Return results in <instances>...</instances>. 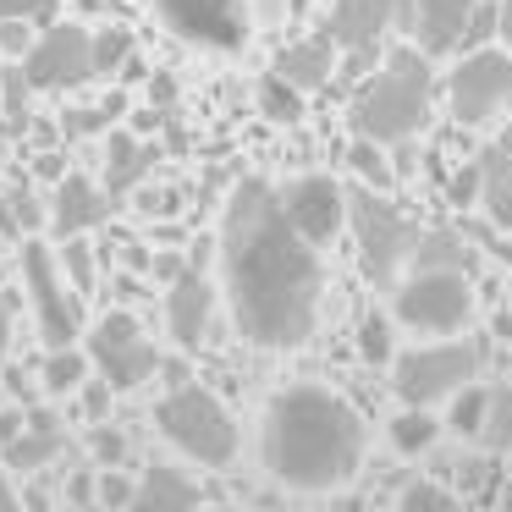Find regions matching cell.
<instances>
[{"mask_svg":"<svg viewBox=\"0 0 512 512\" xmlns=\"http://www.w3.org/2000/svg\"><path fill=\"white\" fill-rule=\"evenodd\" d=\"M105 215H111V193L100 188V182H89L83 171H67L56 188V204H50V221H56L61 237H78V232H94V226H105Z\"/></svg>","mask_w":512,"mask_h":512,"instance_id":"cell-15","label":"cell"},{"mask_svg":"<svg viewBox=\"0 0 512 512\" xmlns=\"http://www.w3.org/2000/svg\"><path fill=\"white\" fill-rule=\"evenodd\" d=\"M28 45H34V34H28V17H0V50H6V56H23Z\"/></svg>","mask_w":512,"mask_h":512,"instance_id":"cell-38","label":"cell"},{"mask_svg":"<svg viewBox=\"0 0 512 512\" xmlns=\"http://www.w3.org/2000/svg\"><path fill=\"white\" fill-rule=\"evenodd\" d=\"M17 507V490H12V479H6V463H0V512H12Z\"/></svg>","mask_w":512,"mask_h":512,"instance_id":"cell-50","label":"cell"},{"mask_svg":"<svg viewBox=\"0 0 512 512\" xmlns=\"http://www.w3.org/2000/svg\"><path fill=\"white\" fill-rule=\"evenodd\" d=\"M39 380H45V391H78L83 380H89V364H83L72 347H50V358H45V369H39Z\"/></svg>","mask_w":512,"mask_h":512,"instance_id":"cell-28","label":"cell"},{"mask_svg":"<svg viewBox=\"0 0 512 512\" xmlns=\"http://www.w3.org/2000/svg\"><path fill=\"white\" fill-rule=\"evenodd\" d=\"M155 17L199 50L232 56L248 45V0H155Z\"/></svg>","mask_w":512,"mask_h":512,"instance_id":"cell-10","label":"cell"},{"mask_svg":"<svg viewBox=\"0 0 512 512\" xmlns=\"http://www.w3.org/2000/svg\"><path fill=\"white\" fill-rule=\"evenodd\" d=\"M28 78H23V67H6L0 72V116H6V127L12 133H23L28 127Z\"/></svg>","mask_w":512,"mask_h":512,"instance_id":"cell-29","label":"cell"},{"mask_svg":"<svg viewBox=\"0 0 512 512\" xmlns=\"http://www.w3.org/2000/svg\"><path fill=\"white\" fill-rule=\"evenodd\" d=\"M397 320L424 336H457L474 320V287L463 270H413L397 292Z\"/></svg>","mask_w":512,"mask_h":512,"instance_id":"cell-6","label":"cell"},{"mask_svg":"<svg viewBox=\"0 0 512 512\" xmlns=\"http://www.w3.org/2000/svg\"><path fill=\"white\" fill-rule=\"evenodd\" d=\"M496 149H501V155H507V160H512V122H507V127H501V138H496Z\"/></svg>","mask_w":512,"mask_h":512,"instance_id":"cell-51","label":"cell"},{"mask_svg":"<svg viewBox=\"0 0 512 512\" xmlns=\"http://www.w3.org/2000/svg\"><path fill=\"white\" fill-rule=\"evenodd\" d=\"M276 72L292 83V89L314 94V89H331V72H336V39L331 34H314V39H298L276 56Z\"/></svg>","mask_w":512,"mask_h":512,"instance_id":"cell-18","label":"cell"},{"mask_svg":"<svg viewBox=\"0 0 512 512\" xmlns=\"http://www.w3.org/2000/svg\"><path fill=\"white\" fill-rule=\"evenodd\" d=\"M380 149H386V144H375V138H358V144H353V171L369 182V188H391V182H397V171L386 166Z\"/></svg>","mask_w":512,"mask_h":512,"instance_id":"cell-31","label":"cell"},{"mask_svg":"<svg viewBox=\"0 0 512 512\" xmlns=\"http://www.w3.org/2000/svg\"><path fill=\"white\" fill-rule=\"evenodd\" d=\"M479 364H485V353H479L474 342H452V336H441V342L430 347H413V353L397 358V397L413 402V408H435L441 397H452L457 386H468V380L479 375Z\"/></svg>","mask_w":512,"mask_h":512,"instance_id":"cell-7","label":"cell"},{"mask_svg":"<svg viewBox=\"0 0 512 512\" xmlns=\"http://www.w3.org/2000/svg\"><path fill=\"white\" fill-rule=\"evenodd\" d=\"M358 353H364V364H375V369L397 358V342H391L386 314H364V325H358Z\"/></svg>","mask_w":512,"mask_h":512,"instance_id":"cell-30","label":"cell"},{"mask_svg":"<svg viewBox=\"0 0 512 512\" xmlns=\"http://www.w3.org/2000/svg\"><path fill=\"white\" fill-rule=\"evenodd\" d=\"M479 204H485V221L512 232V160L501 149L479 155Z\"/></svg>","mask_w":512,"mask_h":512,"instance_id":"cell-21","label":"cell"},{"mask_svg":"<svg viewBox=\"0 0 512 512\" xmlns=\"http://www.w3.org/2000/svg\"><path fill=\"white\" fill-rule=\"evenodd\" d=\"M287 6H292V12H309V0H287Z\"/></svg>","mask_w":512,"mask_h":512,"instance_id":"cell-52","label":"cell"},{"mask_svg":"<svg viewBox=\"0 0 512 512\" xmlns=\"http://www.w3.org/2000/svg\"><path fill=\"white\" fill-rule=\"evenodd\" d=\"M259 463L287 490L325 496L347 485L364 463V419L331 386H309V380L287 386L270 397L259 424Z\"/></svg>","mask_w":512,"mask_h":512,"instance_id":"cell-2","label":"cell"},{"mask_svg":"<svg viewBox=\"0 0 512 512\" xmlns=\"http://www.w3.org/2000/svg\"><path fill=\"white\" fill-rule=\"evenodd\" d=\"M446 193H452V204H479V160H468V166L452 177Z\"/></svg>","mask_w":512,"mask_h":512,"instance_id":"cell-40","label":"cell"},{"mask_svg":"<svg viewBox=\"0 0 512 512\" xmlns=\"http://www.w3.org/2000/svg\"><path fill=\"white\" fill-rule=\"evenodd\" d=\"M347 215H353L358 259H364L369 281H375V287H391V281H397V270L408 265L419 226L408 221V210H402V204L386 199V188H369V182L347 193Z\"/></svg>","mask_w":512,"mask_h":512,"instance_id":"cell-5","label":"cell"},{"mask_svg":"<svg viewBox=\"0 0 512 512\" xmlns=\"http://www.w3.org/2000/svg\"><path fill=\"white\" fill-rule=\"evenodd\" d=\"M479 441H485L490 452H512V386H490V391H485Z\"/></svg>","mask_w":512,"mask_h":512,"instance_id":"cell-24","label":"cell"},{"mask_svg":"<svg viewBox=\"0 0 512 512\" xmlns=\"http://www.w3.org/2000/svg\"><path fill=\"white\" fill-rule=\"evenodd\" d=\"M496 34L507 39V50H512V0H501V6H496Z\"/></svg>","mask_w":512,"mask_h":512,"instance_id":"cell-47","label":"cell"},{"mask_svg":"<svg viewBox=\"0 0 512 512\" xmlns=\"http://www.w3.org/2000/svg\"><path fill=\"white\" fill-rule=\"evenodd\" d=\"M61 254H67L72 287H83V292H89V287H94V254H89V243H83V232H78V237H67V248H61Z\"/></svg>","mask_w":512,"mask_h":512,"instance_id":"cell-36","label":"cell"},{"mask_svg":"<svg viewBox=\"0 0 512 512\" xmlns=\"http://www.w3.org/2000/svg\"><path fill=\"white\" fill-rule=\"evenodd\" d=\"M402 0H336L331 6V39L342 50H375L386 39Z\"/></svg>","mask_w":512,"mask_h":512,"instance_id":"cell-16","label":"cell"},{"mask_svg":"<svg viewBox=\"0 0 512 512\" xmlns=\"http://www.w3.org/2000/svg\"><path fill=\"white\" fill-rule=\"evenodd\" d=\"M276 199H281V210H287V221L298 226L314 248L331 243L347 221V193H342V182H331V177H298V182H287Z\"/></svg>","mask_w":512,"mask_h":512,"instance_id":"cell-13","label":"cell"},{"mask_svg":"<svg viewBox=\"0 0 512 512\" xmlns=\"http://www.w3.org/2000/svg\"><path fill=\"white\" fill-rule=\"evenodd\" d=\"M435 435H441V419H435L430 408H413V402H408V413H397V424H391V446H397V452H424Z\"/></svg>","mask_w":512,"mask_h":512,"instance_id":"cell-25","label":"cell"},{"mask_svg":"<svg viewBox=\"0 0 512 512\" xmlns=\"http://www.w3.org/2000/svg\"><path fill=\"white\" fill-rule=\"evenodd\" d=\"M397 507L402 512H452L457 507V496L446 485H435V479H419V485H408L397 496Z\"/></svg>","mask_w":512,"mask_h":512,"instance_id":"cell-33","label":"cell"},{"mask_svg":"<svg viewBox=\"0 0 512 512\" xmlns=\"http://www.w3.org/2000/svg\"><path fill=\"white\" fill-rule=\"evenodd\" d=\"M127 56H133V34H127V28L105 23V28H94V34H89V61H94V78H100V72H116Z\"/></svg>","mask_w":512,"mask_h":512,"instance_id":"cell-27","label":"cell"},{"mask_svg":"<svg viewBox=\"0 0 512 512\" xmlns=\"http://www.w3.org/2000/svg\"><path fill=\"white\" fill-rule=\"evenodd\" d=\"M413 270H468V243L452 226H430V232L413 237Z\"/></svg>","mask_w":512,"mask_h":512,"instance_id":"cell-23","label":"cell"},{"mask_svg":"<svg viewBox=\"0 0 512 512\" xmlns=\"http://www.w3.org/2000/svg\"><path fill=\"white\" fill-rule=\"evenodd\" d=\"M12 320H17V309H12V298L0 292V358L12 353Z\"/></svg>","mask_w":512,"mask_h":512,"instance_id":"cell-41","label":"cell"},{"mask_svg":"<svg viewBox=\"0 0 512 512\" xmlns=\"http://www.w3.org/2000/svg\"><path fill=\"white\" fill-rule=\"evenodd\" d=\"M83 413H89V424L111 419V380H89V386H83Z\"/></svg>","mask_w":512,"mask_h":512,"instance_id":"cell-39","label":"cell"},{"mask_svg":"<svg viewBox=\"0 0 512 512\" xmlns=\"http://www.w3.org/2000/svg\"><path fill=\"white\" fill-rule=\"evenodd\" d=\"M468 17L474 0H413V34H419L424 56H446L468 39Z\"/></svg>","mask_w":512,"mask_h":512,"instance_id":"cell-17","label":"cell"},{"mask_svg":"<svg viewBox=\"0 0 512 512\" xmlns=\"http://www.w3.org/2000/svg\"><path fill=\"white\" fill-rule=\"evenodd\" d=\"M89 446H94V457H100L105 468L127 463V435L116 430L111 419H94V430H89Z\"/></svg>","mask_w":512,"mask_h":512,"instance_id":"cell-34","label":"cell"},{"mask_svg":"<svg viewBox=\"0 0 512 512\" xmlns=\"http://www.w3.org/2000/svg\"><path fill=\"white\" fill-rule=\"evenodd\" d=\"M149 270H155L160 281H171V276L182 270V259H177V254H160V259H149Z\"/></svg>","mask_w":512,"mask_h":512,"instance_id":"cell-45","label":"cell"},{"mask_svg":"<svg viewBox=\"0 0 512 512\" xmlns=\"http://www.w3.org/2000/svg\"><path fill=\"white\" fill-rule=\"evenodd\" d=\"M17 430H23V413H17V408H6V413H0V446L12 441Z\"/></svg>","mask_w":512,"mask_h":512,"instance_id":"cell-46","label":"cell"},{"mask_svg":"<svg viewBox=\"0 0 512 512\" xmlns=\"http://www.w3.org/2000/svg\"><path fill=\"white\" fill-rule=\"evenodd\" d=\"M67 501H72V507H83V501H94V479H89V474H72V485H67Z\"/></svg>","mask_w":512,"mask_h":512,"instance_id":"cell-44","label":"cell"},{"mask_svg":"<svg viewBox=\"0 0 512 512\" xmlns=\"http://www.w3.org/2000/svg\"><path fill=\"white\" fill-rule=\"evenodd\" d=\"M430 56L424 50H391L375 72H369L364 94L353 105V133L375 138V144H408L424 122H430Z\"/></svg>","mask_w":512,"mask_h":512,"instance_id":"cell-3","label":"cell"},{"mask_svg":"<svg viewBox=\"0 0 512 512\" xmlns=\"http://www.w3.org/2000/svg\"><path fill=\"white\" fill-rule=\"evenodd\" d=\"M6 204H12V215H17V226H23V232H34V226L45 221V204H39V199H34V193H28V188L6 193Z\"/></svg>","mask_w":512,"mask_h":512,"instance_id":"cell-37","label":"cell"},{"mask_svg":"<svg viewBox=\"0 0 512 512\" xmlns=\"http://www.w3.org/2000/svg\"><path fill=\"white\" fill-rule=\"evenodd\" d=\"M133 490H138V485L122 474V463H116V468H105V474H100L94 501H105V507H133Z\"/></svg>","mask_w":512,"mask_h":512,"instance_id":"cell-35","label":"cell"},{"mask_svg":"<svg viewBox=\"0 0 512 512\" xmlns=\"http://www.w3.org/2000/svg\"><path fill=\"white\" fill-rule=\"evenodd\" d=\"M479 419H485V386H457L452 391V430L457 435H479Z\"/></svg>","mask_w":512,"mask_h":512,"instance_id":"cell-32","label":"cell"},{"mask_svg":"<svg viewBox=\"0 0 512 512\" xmlns=\"http://www.w3.org/2000/svg\"><path fill=\"white\" fill-rule=\"evenodd\" d=\"M199 501H204V490L171 463H144V485L133 490L138 512H193Z\"/></svg>","mask_w":512,"mask_h":512,"instance_id":"cell-19","label":"cell"},{"mask_svg":"<svg viewBox=\"0 0 512 512\" xmlns=\"http://www.w3.org/2000/svg\"><path fill=\"white\" fill-rule=\"evenodd\" d=\"M23 78L34 94H56V89H78L94 78L89 61V28L78 23H50L34 45L23 50Z\"/></svg>","mask_w":512,"mask_h":512,"instance_id":"cell-11","label":"cell"},{"mask_svg":"<svg viewBox=\"0 0 512 512\" xmlns=\"http://www.w3.org/2000/svg\"><path fill=\"white\" fill-rule=\"evenodd\" d=\"M210 314H215L210 276L199 265H182L166 281V331L177 336V347H199L204 331H210Z\"/></svg>","mask_w":512,"mask_h":512,"instance_id":"cell-14","label":"cell"},{"mask_svg":"<svg viewBox=\"0 0 512 512\" xmlns=\"http://www.w3.org/2000/svg\"><path fill=\"white\" fill-rule=\"evenodd\" d=\"M89 353H94V369H100V380H111V391H138L144 380H155V369H160L155 342L144 336L138 314H127V309L105 314V320L94 325Z\"/></svg>","mask_w":512,"mask_h":512,"instance_id":"cell-8","label":"cell"},{"mask_svg":"<svg viewBox=\"0 0 512 512\" xmlns=\"http://www.w3.org/2000/svg\"><path fill=\"white\" fill-rule=\"evenodd\" d=\"M56 452H61V430H56V419H50V413H34V419H28L12 441L0 446L6 468H17V474H39V468H45Z\"/></svg>","mask_w":512,"mask_h":512,"instance_id":"cell-20","label":"cell"},{"mask_svg":"<svg viewBox=\"0 0 512 512\" xmlns=\"http://www.w3.org/2000/svg\"><path fill=\"white\" fill-rule=\"evenodd\" d=\"M254 100H259V111H265L270 122H298V116H303V89H292L281 72H270V78L259 83Z\"/></svg>","mask_w":512,"mask_h":512,"instance_id":"cell-26","label":"cell"},{"mask_svg":"<svg viewBox=\"0 0 512 512\" xmlns=\"http://www.w3.org/2000/svg\"><path fill=\"white\" fill-rule=\"evenodd\" d=\"M100 122H105L100 111H67V133H72V138H78V133H94Z\"/></svg>","mask_w":512,"mask_h":512,"instance_id":"cell-43","label":"cell"},{"mask_svg":"<svg viewBox=\"0 0 512 512\" xmlns=\"http://www.w3.org/2000/svg\"><path fill=\"white\" fill-rule=\"evenodd\" d=\"M23 287H28V303H34L39 342L72 347V336H78V303H72L67 281H61V265L45 254V243L23 248Z\"/></svg>","mask_w":512,"mask_h":512,"instance_id":"cell-12","label":"cell"},{"mask_svg":"<svg viewBox=\"0 0 512 512\" xmlns=\"http://www.w3.org/2000/svg\"><path fill=\"white\" fill-rule=\"evenodd\" d=\"M446 100H452V116L463 127H485L512 100V56L507 50H468L452 67Z\"/></svg>","mask_w":512,"mask_h":512,"instance_id":"cell-9","label":"cell"},{"mask_svg":"<svg viewBox=\"0 0 512 512\" xmlns=\"http://www.w3.org/2000/svg\"><path fill=\"white\" fill-rule=\"evenodd\" d=\"M155 430L166 446H177L182 457H193V463H204V468H226L237 457L232 408H226L215 391L188 386V380H177V386L155 402Z\"/></svg>","mask_w":512,"mask_h":512,"instance_id":"cell-4","label":"cell"},{"mask_svg":"<svg viewBox=\"0 0 512 512\" xmlns=\"http://www.w3.org/2000/svg\"><path fill=\"white\" fill-rule=\"evenodd\" d=\"M149 155H155V149H149L144 138L116 133V138H111V160H105V193L138 188V182H144V171H149Z\"/></svg>","mask_w":512,"mask_h":512,"instance_id":"cell-22","label":"cell"},{"mask_svg":"<svg viewBox=\"0 0 512 512\" xmlns=\"http://www.w3.org/2000/svg\"><path fill=\"white\" fill-rule=\"evenodd\" d=\"M122 259H127L133 270H149V248H144V243H122Z\"/></svg>","mask_w":512,"mask_h":512,"instance_id":"cell-48","label":"cell"},{"mask_svg":"<svg viewBox=\"0 0 512 512\" xmlns=\"http://www.w3.org/2000/svg\"><path fill=\"white\" fill-rule=\"evenodd\" d=\"M0 237H23V226H17V215H12L6 199H0Z\"/></svg>","mask_w":512,"mask_h":512,"instance_id":"cell-49","label":"cell"},{"mask_svg":"<svg viewBox=\"0 0 512 512\" xmlns=\"http://www.w3.org/2000/svg\"><path fill=\"white\" fill-rule=\"evenodd\" d=\"M221 270L243 342L270 353L309 342L320 314V259L309 237L287 221L276 188H265L259 177L237 182L226 199Z\"/></svg>","mask_w":512,"mask_h":512,"instance_id":"cell-1","label":"cell"},{"mask_svg":"<svg viewBox=\"0 0 512 512\" xmlns=\"http://www.w3.org/2000/svg\"><path fill=\"white\" fill-rule=\"evenodd\" d=\"M0 17H45V0H0Z\"/></svg>","mask_w":512,"mask_h":512,"instance_id":"cell-42","label":"cell"}]
</instances>
